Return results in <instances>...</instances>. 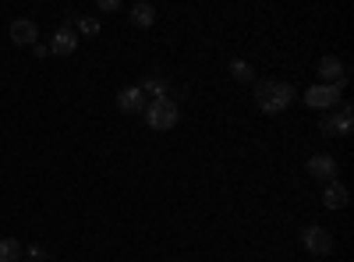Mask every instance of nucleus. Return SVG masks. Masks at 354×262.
I'll return each instance as SVG.
<instances>
[{"mask_svg": "<svg viewBox=\"0 0 354 262\" xmlns=\"http://www.w3.org/2000/svg\"><path fill=\"white\" fill-rule=\"evenodd\" d=\"M294 103V85L287 82H259L255 85V106L262 113H283Z\"/></svg>", "mask_w": 354, "mask_h": 262, "instance_id": "1", "label": "nucleus"}, {"mask_svg": "<svg viewBox=\"0 0 354 262\" xmlns=\"http://www.w3.org/2000/svg\"><path fill=\"white\" fill-rule=\"evenodd\" d=\"M142 118H145V124L156 128V131H170L177 121H181V110H177V103L167 96V100H149V103H145Z\"/></svg>", "mask_w": 354, "mask_h": 262, "instance_id": "2", "label": "nucleus"}, {"mask_svg": "<svg viewBox=\"0 0 354 262\" xmlns=\"http://www.w3.org/2000/svg\"><path fill=\"white\" fill-rule=\"evenodd\" d=\"M340 93H344V85H312L305 93V103L312 110H333L340 106Z\"/></svg>", "mask_w": 354, "mask_h": 262, "instance_id": "3", "label": "nucleus"}, {"mask_svg": "<svg viewBox=\"0 0 354 262\" xmlns=\"http://www.w3.org/2000/svg\"><path fill=\"white\" fill-rule=\"evenodd\" d=\"M301 245H305L312 255H330V252H333L330 230H326V227H319V223H308V227L301 230Z\"/></svg>", "mask_w": 354, "mask_h": 262, "instance_id": "4", "label": "nucleus"}, {"mask_svg": "<svg viewBox=\"0 0 354 262\" xmlns=\"http://www.w3.org/2000/svg\"><path fill=\"white\" fill-rule=\"evenodd\" d=\"M319 78H322V85H344L347 82V68H344L340 57H322L319 61Z\"/></svg>", "mask_w": 354, "mask_h": 262, "instance_id": "5", "label": "nucleus"}, {"mask_svg": "<svg viewBox=\"0 0 354 262\" xmlns=\"http://www.w3.org/2000/svg\"><path fill=\"white\" fill-rule=\"evenodd\" d=\"M308 174H312V178L315 181H337V160L333 156H326V153H319V156H312L308 160Z\"/></svg>", "mask_w": 354, "mask_h": 262, "instance_id": "6", "label": "nucleus"}, {"mask_svg": "<svg viewBox=\"0 0 354 262\" xmlns=\"http://www.w3.org/2000/svg\"><path fill=\"white\" fill-rule=\"evenodd\" d=\"M117 110H121V113H142L145 110V93L138 89V85L121 89V93H117Z\"/></svg>", "mask_w": 354, "mask_h": 262, "instance_id": "7", "label": "nucleus"}, {"mask_svg": "<svg viewBox=\"0 0 354 262\" xmlns=\"http://www.w3.org/2000/svg\"><path fill=\"white\" fill-rule=\"evenodd\" d=\"M36 36H39L36 21H28V18L11 21V43H18V46H36Z\"/></svg>", "mask_w": 354, "mask_h": 262, "instance_id": "8", "label": "nucleus"}, {"mask_svg": "<svg viewBox=\"0 0 354 262\" xmlns=\"http://www.w3.org/2000/svg\"><path fill=\"white\" fill-rule=\"evenodd\" d=\"M351 128H354V106H351V103H340V110L326 121V131H333V135H351Z\"/></svg>", "mask_w": 354, "mask_h": 262, "instance_id": "9", "label": "nucleus"}, {"mask_svg": "<svg viewBox=\"0 0 354 262\" xmlns=\"http://www.w3.org/2000/svg\"><path fill=\"white\" fill-rule=\"evenodd\" d=\"M78 50V32H71V28H61L53 39H50V53L53 57H71Z\"/></svg>", "mask_w": 354, "mask_h": 262, "instance_id": "10", "label": "nucleus"}, {"mask_svg": "<svg viewBox=\"0 0 354 262\" xmlns=\"http://www.w3.org/2000/svg\"><path fill=\"white\" fill-rule=\"evenodd\" d=\"M347 188L340 185V181H330L326 185V191H322V206H326V209H344L347 206Z\"/></svg>", "mask_w": 354, "mask_h": 262, "instance_id": "11", "label": "nucleus"}, {"mask_svg": "<svg viewBox=\"0 0 354 262\" xmlns=\"http://www.w3.org/2000/svg\"><path fill=\"white\" fill-rule=\"evenodd\" d=\"M131 25L135 28H153L156 25V8L153 4H135L131 8Z\"/></svg>", "mask_w": 354, "mask_h": 262, "instance_id": "12", "label": "nucleus"}, {"mask_svg": "<svg viewBox=\"0 0 354 262\" xmlns=\"http://www.w3.org/2000/svg\"><path fill=\"white\" fill-rule=\"evenodd\" d=\"M230 78L241 85H255V68L248 61H230Z\"/></svg>", "mask_w": 354, "mask_h": 262, "instance_id": "13", "label": "nucleus"}, {"mask_svg": "<svg viewBox=\"0 0 354 262\" xmlns=\"http://www.w3.org/2000/svg\"><path fill=\"white\" fill-rule=\"evenodd\" d=\"M0 262H21V245L15 238H0Z\"/></svg>", "mask_w": 354, "mask_h": 262, "instance_id": "14", "label": "nucleus"}, {"mask_svg": "<svg viewBox=\"0 0 354 262\" xmlns=\"http://www.w3.org/2000/svg\"><path fill=\"white\" fill-rule=\"evenodd\" d=\"M138 89H142V93H149L153 100H167V82H160V78H145Z\"/></svg>", "mask_w": 354, "mask_h": 262, "instance_id": "15", "label": "nucleus"}, {"mask_svg": "<svg viewBox=\"0 0 354 262\" xmlns=\"http://www.w3.org/2000/svg\"><path fill=\"white\" fill-rule=\"evenodd\" d=\"M78 32L88 36V39L100 36V21H96V18H78Z\"/></svg>", "mask_w": 354, "mask_h": 262, "instance_id": "16", "label": "nucleus"}, {"mask_svg": "<svg viewBox=\"0 0 354 262\" xmlns=\"http://www.w3.org/2000/svg\"><path fill=\"white\" fill-rule=\"evenodd\" d=\"M50 255H46V248L43 245H32V248H28V262H46Z\"/></svg>", "mask_w": 354, "mask_h": 262, "instance_id": "17", "label": "nucleus"}, {"mask_svg": "<svg viewBox=\"0 0 354 262\" xmlns=\"http://www.w3.org/2000/svg\"><path fill=\"white\" fill-rule=\"evenodd\" d=\"M121 4H117V0H100V11H117Z\"/></svg>", "mask_w": 354, "mask_h": 262, "instance_id": "18", "label": "nucleus"}]
</instances>
